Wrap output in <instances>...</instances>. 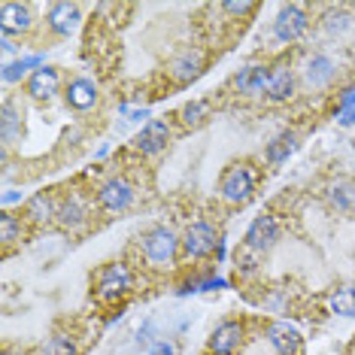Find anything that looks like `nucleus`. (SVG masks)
<instances>
[{"label":"nucleus","instance_id":"f257e3e1","mask_svg":"<svg viewBox=\"0 0 355 355\" xmlns=\"http://www.w3.org/2000/svg\"><path fill=\"white\" fill-rule=\"evenodd\" d=\"M143 255L149 258V264L155 268H164V264L173 261L176 255V237L171 228H152L146 237H143Z\"/></svg>","mask_w":355,"mask_h":355},{"label":"nucleus","instance_id":"f03ea898","mask_svg":"<svg viewBox=\"0 0 355 355\" xmlns=\"http://www.w3.org/2000/svg\"><path fill=\"white\" fill-rule=\"evenodd\" d=\"M252 171L246 164H234L225 171L222 176V198L228 204H243V200L252 195Z\"/></svg>","mask_w":355,"mask_h":355},{"label":"nucleus","instance_id":"7ed1b4c3","mask_svg":"<svg viewBox=\"0 0 355 355\" xmlns=\"http://www.w3.org/2000/svg\"><path fill=\"white\" fill-rule=\"evenodd\" d=\"M182 246H185V255L189 258H204L213 252V249H219V237H216V231L209 228L207 222H195L185 231Z\"/></svg>","mask_w":355,"mask_h":355},{"label":"nucleus","instance_id":"20e7f679","mask_svg":"<svg viewBox=\"0 0 355 355\" xmlns=\"http://www.w3.org/2000/svg\"><path fill=\"white\" fill-rule=\"evenodd\" d=\"M306 31V12L297 3H288L277 12V21H273V34H277L282 43H295Z\"/></svg>","mask_w":355,"mask_h":355},{"label":"nucleus","instance_id":"39448f33","mask_svg":"<svg viewBox=\"0 0 355 355\" xmlns=\"http://www.w3.org/2000/svg\"><path fill=\"white\" fill-rule=\"evenodd\" d=\"M277 237H279L277 219H273V216H258L246 231V246L252 249V252H264V249H270L277 243Z\"/></svg>","mask_w":355,"mask_h":355},{"label":"nucleus","instance_id":"423d86ee","mask_svg":"<svg viewBox=\"0 0 355 355\" xmlns=\"http://www.w3.org/2000/svg\"><path fill=\"white\" fill-rule=\"evenodd\" d=\"M167 137H171V131H167L164 122H149L143 125V131L134 137V146L143 152V155H155V152H161L167 146Z\"/></svg>","mask_w":355,"mask_h":355},{"label":"nucleus","instance_id":"0eeeda50","mask_svg":"<svg viewBox=\"0 0 355 355\" xmlns=\"http://www.w3.org/2000/svg\"><path fill=\"white\" fill-rule=\"evenodd\" d=\"M98 200H101L103 209H110V213H119V209H125L134 200V191H131V185H128L125 180H110L101 189Z\"/></svg>","mask_w":355,"mask_h":355},{"label":"nucleus","instance_id":"6e6552de","mask_svg":"<svg viewBox=\"0 0 355 355\" xmlns=\"http://www.w3.org/2000/svg\"><path fill=\"white\" fill-rule=\"evenodd\" d=\"M273 349L279 355H297L301 352V334H297L295 325H288V322H277V325H270L268 331Z\"/></svg>","mask_w":355,"mask_h":355},{"label":"nucleus","instance_id":"1a4fd4ad","mask_svg":"<svg viewBox=\"0 0 355 355\" xmlns=\"http://www.w3.org/2000/svg\"><path fill=\"white\" fill-rule=\"evenodd\" d=\"M128 270L122 268V264H110L107 270L101 273V282H98V295L103 297V301H112V297H119L128 288Z\"/></svg>","mask_w":355,"mask_h":355},{"label":"nucleus","instance_id":"9d476101","mask_svg":"<svg viewBox=\"0 0 355 355\" xmlns=\"http://www.w3.org/2000/svg\"><path fill=\"white\" fill-rule=\"evenodd\" d=\"M28 28H31V10L25 3L0 6V31H3V37L15 34V31H28Z\"/></svg>","mask_w":355,"mask_h":355},{"label":"nucleus","instance_id":"9b49d317","mask_svg":"<svg viewBox=\"0 0 355 355\" xmlns=\"http://www.w3.org/2000/svg\"><path fill=\"white\" fill-rule=\"evenodd\" d=\"M200 67H204V55H200L198 49H185L173 58L171 73H173L176 83H191V79L200 73Z\"/></svg>","mask_w":355,"mask_h":355},{"label":"nucleus","instance_id":"f8f14e48","mask_svg":"<svg viewBox=\"0 0 355 355\" xmlns=\"http://www.w3.org/2000/svg\"><path fill=\"white\" fill-rule=\"evenodd\" d=\"M58 92V70L52 67H40L37 73H31L28 79V94L37 101H49Z\"/></svg>","mask_w":355,"mask_h":355},{"label":"nucleus","instance_id":"ddd939ff","mask_svg":"<svg viewBox=\"0 0 355 355\" xmlns=\"http://www.w3.org/2000/svg\"><path fill=\"white\" fill-rule=\"evenodd\" d=\"M268 79H270V70L264 67H246L240 70L237 76H234V88H237L240 94H261L264 88H268Z\"/></svg>","mask_w":355,"mask_h":355},{"label":"nucleus","instance_id":"4468645a","mask_svg":"<svg viewBox=\"0 0 355 355\" xmlns=\"http://www.w3.org/2000/svg\"><path fill=\"white\" fill-rule=\"evenodd\" d=\"M240 337H243V328L237 325V322H225L213 331V337H209V352L216 355H228L234 346L240 343Z\"/></svg>","mask_w":355,"mask_h":355},{"label":"nucleus","instance_id":"2eb2a0df","mask_svg":"<svg viewBox=\"0 0 355 355\" xmlns=\"http://www.w3.org/2000/svg\"><path fill=\"white\" fill-rule=\"evenodd\" d=\"M94 101H98V88H94V83H88V79H73V83L67 85V103L73 110H92Z\"/></svg>","mask_w":355,"mask_h":355},{"label":"nucleus","instance_id":"dca6fc26","mask_svg":"<svg viewBox=\"0 0 355 355\" xmlns=\"http://www.w3.org/2000/svg\"><path fill=\"white\" fill-rule=\"evenodd\" d=\"M76 21H79L76 3H55L49 10V25L55 34H70L76 28Z\"/></svg>","mask_w":355,"mask_h":355},{"label":"nucleus","instance_id":"f3484780","mask_svg":"<svg viewBox=\"0 0 355 355\" xmlns=\"http://www.w3.org/2000/svg\"><path fill=\"white\" fill-rule=\"evenodd\" d=\"M306 83L313 88H322L331 83V76H334V61L325 58V55H313L310 61H306V70H304Z\"/></svg>","mask_w":355,"mask_h":355},{"label":"nucleus","instance_id":"a211bd4d","mask_svg":"<svg viewBox=\"0 0 355 355\" xmlns=\"http://www.w3.org/2000/svg\"><path fill=\"white\" fill-rule=\"evenodd\" d=\"M292 70L286 67V64H277V67L270 70V79H268V94L273 101H286L288 94H292Z\"/></svg>","mask_w":355,"mask_h":355},{"label":"nucleus","instance_id":"6ab92c4d","mask_svg":"<svg viewBox=\"0 0 355 355\" xmlns=\"http://www.w3.org/2000/svg\"><path fill=\"white\" fill-rule=\"evenodd\" d=\"M43 67V55H28V58H19V61H10L3 67V83H15V79H21L28 73V70H37Z\"/></svg>","mask_w":355,"mask_h":355},{"label":"nucleus","instance_id":"aec40b11","mask_svg":"<svg viewBox=\"0 0 355 355\" xmlns=\"http://www.w3.org/2000/svg\"><path fill=\"white\" fill-rule=\"evenodd\" d=\"M0 134H3V143H15L21 137V119H19V112H15L12 101L3 103V122H0Z\"/></svg>","mask_w":355,"mask_h":355},{"label":"nucleus","instance_id":"412c9836","mask_svg":"<svg viewBox=\"0 0 355 355\" xmlns=\"http://www.w3.org/2000/svg\"><path fill=\"white\" fill-rule=\"evenodd\" d=\"M328 198H331V204H334L337 209H343V213H352V209H355V185L352 182L331 185Z\"/></svg>","mask_w":355,"mask_h":355},{"label":"nucleus","instance_id":"4be33fe9","mask_svg":"<svg viewBox=\"0 0 355 355\" xmlns=\"http://www.w3.org/2000/svg\"><path fill=\"white\" fill-rule=\"evenodd\" d=\"M83 219H85V207H83V200H79V198L64 200L61 209H58V222L64 225V228H76V225H83Z\"/></svg>","mask_w":355,"mask_h":355},{"label":"nucleus","instance_id":"5701e85b","mask_svg":"<svg viewBox=\"0 0 355 355\" xmlns=\"http://www.w3.org/2000/svg\"><path fill=\"white\" fill-rule=\"evenodd\" d=\"M328 304H331V310L340 313V316H355V288L352 286L337 288V292L328 297Z\"/></svg>","mask_w":355,"mask_h":355},{"label":"nucleus","instance_id":"b1692460","mask_svg":"<svg viewBox=\"0 0 355 355\" xmlns=\"http://www.w3.org/2000/svg\"><path fill=\"white\" fill-rule=\"evenodd\" d=\"M25 213H28L31 222H49L52 219V200L46 198V195H34V198L28 200Z\"/></svg>","mask_w":355,"mask_h":355},{"label":"nucleus","instance_id":"393cba45","mask_svg":"<svg viewBox=\"0 0 355 355\" xmlns=\"http://www.w3.org/2000/svg\"><path fill=\"white\" fill-rule=\"evenodd\" d=\"M295 152V137L292 134H282L277 137V140L268 146V161H273V164H282L288 155Z\"/></svg>","mask_w":355,"mask_h":355},{"label":"nucleus","instance_id":"a878e982","mask_svg":"<svg viewBox=\"0 0 355 355\" xmlns=\"http://www.w3.org/2000/svg\"><path fill=\"white\" fill-rule=\"evenodd\" d=\"M207 112H209V107L204 101H191V103H185V107L180 110V119H182L185 128H198L207 119Z\"/></svg>","mask_w":355,"mask_h":355},{"label":"nucleus","instance_id":"bb28decb","mask_svg":"<svg viewBox=\"0 0 355 355\" xmlns=\"http://www.w3.org/2000/svg\"><path fill=\"white\" fill-rule=\"evenodd\" d=\"M349 25H352V15L343 12V10H334V12L325 15V31L328 34H343Z\"/></svg>","mask_w":355,"mask_h":355},{"label":"nucleus","instance_id":"cd10ccee","mask_svg":"<svg viewBox=\"0 0 355 355\" xmlns=\"http://www.w3.org/2000/svg\"><path fill=\"white\" fill-rule=\"evenodd\" d=\"M43 355H76V349H73V343L64 340V337H52V340L43 346Z\"/></svg>","mask_w":355,"mask_h":355},{"label":"nucleus","instance_id":"c85d7f7f","mask_svg":"<svg viewBox=\"0 0 355 355\" xmlns=\"http://www.w3.org/2000/svg\"><path fill=\"white\" fill-rule=\"evenodd\" d=\"M0 231H3V243H12L15 234H19V222H15L10 213H3L0 216Z\"/></svg>","mask_w":355,"mask_h":355},{"label":"nucleus","instance_id":"c756f323","mask_svg":"<svg viewBox=\"0 0 355 355\" xmlns=\"http://www.w3.org/2000/svg\"><path fill=\"white\" fill-rule=\"evenodd\" d=\"M222 10L231 12V15H246V12H252L255 6L252 3H222Z\"/></svg>","mask_w":355,"mask_h":355},{"label":"nucleus","instance_id":"7c9ffc66","mask_svg":"<svg viewBox=\"0 0 355 355\" xmlns=\"http://www.w3.org/2000/svg\"><path fill=\"white\" fill-rule=\"evenodd\" d=\"M146 355H173V346H171V343H155Z\"/></svg>","mask_w":355,"mask_h":355},{"label":"nucleus","instance_id":"2f4dec72","mask_svg":"<svg viewBox=\"0 0 355 355\" xmlns=\"http://www.w3.org/2000/svg\"><path fill=\"white\" fill-rule=\"evenodd\" d=\"M122 112L131 122H140V119H146V110H131V107H122Z\"/></svg>","mask_w":355,"mask_h":355},{"label":"nucleus","instance_id":"473e14b6","mask_svg":"<svg viewBox=\"0 0 355 355\" xmlns=\"http://www.w3.org/2000/svg\"><path fill=\"white\" fill-rule=\"evenodd\" d=\"M200 288H204V292H209V288H225V279H219V277H216V279H204V282H200Z\"/></svg>","mask_w":355,"mask_h":355},{"label":"nucleus","instance_id":"72a5a7b5","mask_svg":"<svg viewBox=\"0 0 355 355\" xmlns=\"http://www.w3.org/2000/svg\"><path fill=\"white\" fill-rule=\"evenodd\" d=\"M15 200H21L19 191H6V195H3V204H15Z\"/></svg>","mask_w":355,"mask_h":355},{"label":"nucleus","instance_id":"f704fd0d","mask_svg":"<svg viewBox=\"0 0 355 355\" xmlns=\"http://www.w3.org/2000/svg\"><path fill=\"white\" fill-rule=\"evenodd\" d=\"M0 46H3V55H12V49H15V46L10 43V37H3V43H0Z\"/></svg>","mask_w":355,"mask_h":355},{"label":"nucleus","instance_id":"c9c22d12","mask_svg":"<svg viewBox=\"0 0 355 355\" xmlns=\"http://www.w3.org/2000/svg\"><path fill=\"white\" fill-rule=\"evenodd\" d=\"M3 355H21V352H3Z\"/></svg>","mask_w":355,"mask_h":355}]
</instances>
